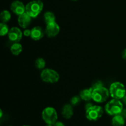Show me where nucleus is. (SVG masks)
<instances>
[{"instance_id": "nucleus-33", "label": "nucleus", "mask_w": 126, "mask_h": 126, "mask_svg": "<svg viewBox=\"0 0 126 126\" xmlns=\"http://www.w3.org/2000/svg\"><path fill=\"white\" fill-rule=\"evenodd\" d=\"M39 1H41V0H39Z\"/></svg>"}, {"instance_id": "nucleus-23", "label": "nucleus", "mask_w": 126, "mask_h": 126, "mask_svg": "<svg viewBox=\"0 0 126 126\" xmlns=\"http://www.w3.org/2000/svg\"><path fill=\"white\" fill-rule=\"evenodd\" d=\"M31 33H32V30L29 29H25V30L23 31V34L25 36H31Z\"/></svg>"}, {"instance_id": "nucleus-8", "label": "nucleus", "mask_w": 126, "mask_h": 126, "mask_svg": "<svg viewBox=\"0 0 126 126\" xmlns=\"http://www.w3.org/2000/svg\"><path fill=\"white\" fill-rule=\"evenodd\" d=\"M60 30V26L58 25V23H57L56 22H54L46 25L45 33L47 37L52 38L56 36L59 33Z\"/></svg>"}, {"instance_id": "nucleus-31", "label": "nucleus", "mask_w": 126, "mask_h": 126, "mask_svg": "<svg viewBox=\"0 0 126 126\" xmlns=\"http://www.w3.org/2000/svg\"><path fill=\"white\" fill-rule=\"evenodd\" d=\"M28 126V125H24V126Z\"/></svg>"}, {"instance_id": "nucleus-20", "label": "nucleus", "mask_w": 126, "mask_h": 126, "mask_svg": "<svg viewBox=\"0 0 126 126\" xmlns=\"http://www.w3.org/2000/svg\"><path fill=\"white\" fill-rule=\"evenodd\" d=\"M35 66L39 70H44V67L46 66V61L43 58H38L35 60Z\"/></svg>"}, {"instance_id": "nucleus-2", "label": "nucleus", "mask_w": 126, "mask_h": 126, "mask_svg": "<svg viewBox=\"0 0 126 126\" xmlns=\"http://www.w3.org/2000/svg\"><path fill=\"white\" fill-rule=\"evenodd\" d=\"M110 95L113 98L121 100L126 95V89L124 85L120 82H114L110 87Z\"/></svg>"}, {"instance_id": "nucleus-22", "label": "nucleus", "mask_w": 126, "mask_h": 126, "mask_svg": "<svg viewBox=\"0 0 126 126\" xmlns=\"http://www.w3.org/2000/svg\"><path fill=\"white\" fill-rule=\"evenodd\" d=\"M103 86H104V84H103V82L100 81H97V82H95V83L92 85V86L91 87H92V89H97L99 88V87H103Z\"/></svg>"}, {"instance_id": "nucleus-24", "label": "nucleus", "mask_w": 126, "mask_h": 126, "mask_svg": "<svg viewBox=\"0 0 126 126\" xmlns=\"http://www.w3.org/2000/svg\"><path fill=\"white\" fill-rule=\"evenodd\" d=\"M54 126H65V124L61 121H57L55 124H54Z\"/></svg>"}, {"instance_id": "nucleus-6", "label": "nucleus", "mask_w": 126, "mask_h": 126, "mask_svg": "<svg viewBox=\"0 0 126 126\" xmlns=\"http://www.w3.org/2000/svg\"><path fill=\"white\" fill-rule=\"evenodd\" d=\"M41 78L46 83H56L60 79V75L55 70L50 68L44 69L41 73Z\"/></svg>"}, {"instance_id": "nucleus-25", "label": "nucleus", "mask_w": 126, "mask_h": 126, "mask_svg": "<svg viewBox=\"0 0 126 126\" xmlns=\"http://www.w3.org/2000/svg\"><path fill=\"white\" fill-rule=\"evenodd\" d=\"M120 114L124 118V119H126V109H123Z\"/></svg>"}, {"instance_id": "nucleus-1", "label": "nucleus", "mask_w": 126, "mask_h": 126, "mask_svg": "<svg viewBox=\"0 0 126 126\" xmlns=\"http://www.w3.org/2000/svg\"><path fill=\"white\" fill-rule=\"evenodd\" d=\"M123 108V104L120 100L113 98L108 102L105 107L106 113L110 116H116L120 114Z\"/></svg>"}, {"instance_id": "nucleus-17", "label": "nucleus", "mask_w": 126, "mask_h": 126, "mask_svg": "<svg viewBox=\"0 0 126 126\" xmlns=\"http://www.w3.org/2000/svg\"><path fill=\"white\" fill-rule=\"evenodd\" d=\"M44 21H45L46 25L52 23V22H56L55 21L56 17H55V14L52 12H50V11H47V12H46L44 14Z\"/></svg>"}, {"instance_id": "nucleus-21", "label": "nucleus", "mask_w": 126, "mask_h": 126, "mask_svg": "<svg viewBox=\"0 0 126 126\" xmlns=\"http://www.w3.org/2000/svg\"><path fill=\"white\" fill-rule=\"evenodd\" d=\"M81 100L82 99L81 98L80 96H78V95L74 96V97H73L72 98H71V101H70V102H71V105L72 106L78 105L80 103V102H81Z\"/></svg>"}, {"instance_id": "nucleus-4", "label": "nucleus", "mask_w": 126, "mask_h": 126, "mask_svg": "<svg viewBox=\"0 0 126 126\" xmlns=\"http://www.w3.org/2000/svg\"><path fill=\"white\" fill-rule=\"evenodd\" d=\"M92 99L97 103H102L107 100L110 96V91L104 86L97 89H92Z\"/></svg>"}, {"instance_id": "nucleus-5", "label": "nucleus", "mask_w": 126, "mask_h": 126, "mask_svg": "<svg viewBox=\"0 0 126 126\" xmlns=\"http://www.w3.org/2000/svg\"><path fill=\"white\" fill-rule=\"evenodd\" d=\"M42 118L47 124L54 125L58 119L57 111L52 107H46L42 112Z\"/></svg>"}, {"instance_id": "nucleus-29", "label": "nucleus", "mask_w": 126, "mask_h": 126, "mask_svg": "<svg viewBox=\"0 0 126 126\" xmlns=\"http://www.w3.org/2000/svg\"><path fill=\"white\" fill-rule=\"evenodd\" d=\"M0 113H1V114H0V118H2V110H0Z\"/></svg>"}, {"instance_id": "nucleus-12", "label": "nucleus", "mask_w": 126, "mask_h": 126, "mask_svg": "<svg viewBox=\"0 0 126 126\" xmlns=\"http://www.w3.org/2000/svg\"><path fill=\"white\" fill-rule=\"evenodd\" d=\"M31 33V38L34 41H39L44 37V32L43 28L41 27H34L32 28Z\"/></svg>"}, {"instance_id": "nucleus-13", "label": "nucleus", "mask_w": 126, "mask_h": 126, "mask_svg": "<svg viewBox=\"0 0 126 126\" xmlns=\"http://www.w3.org/2000/svg\"><path fill=\"white\" fill-rule=\"evenodd\" d=\"M62 115L66 119H70L73 115V108L70 104H66L63 106L62 110Z\"/></svg>"}, {"instance_id": "nucleus-10", "label": "nucleus", "mask_w": 126, "mask_h": 126, "mask_svg": "<svg viewBox=\"0 0 126 126\" xmlns=\"http://www.w3.org/2000/svg\"><path fill=\"white\" fill-rule=\"evenodd\" d=\"M11 10L14 14L18 16L26 12L25 5L23 4V2L18 0L14 1L12 2L11 5Z\"/></svg>"}, {"instance_id": "nucleus-16", "label": "nucleus", "mask_w": 126, "mask_h": 126, "mask_svg": "<svg viewBox=\"0 0 126 126\" xmlns=\"http://www.w3.org/2000/svg\"><path fill=\"white\" fill-rule=\"evenodd\" d=\"M10 49H11V53H12L14 55H18L19 54H20L21 52H22L23 47H22V46L21 45L20 43H13V44L11 45Z\"/></svg>"}, {"instance_id": "nucleus-15", "label": "nucleus", "mask_w": 126, "mask_h": 126, "mask_svg": "<svg viewBox=\"0 0 126 126\" xmlns=\"http://www.w3.org/2000/svg\"><path fill=\"white\" fill-rule=\"evenodd\" d=\"M111 124L113 126H124L125 124V119L121 114L114 116L112 118Z\"/></svg>"}, {"instance_id": "nucleus-30", "label": "nucleus", "mask_w": 126, "mask_h": 126, "mask_svg": "<svg viewBox=\"0 0 126 126\" xmlns=\"http://www.w3.org/2000/svg\"><path fill=\"white\" fill-rule=\"evenodd\" d=\"M46 126H54V125H50V124H47Z\"/></svg>"}, {"instance_id": "nucleus-14", "label": "nucleus", "mask_w": 126, "mask_h": 126, "mask_svg": "<svg viewBox=\"0 0 126 126\" xmlns=\"http://www.w3.org/2000/svg\"><path fill=\"white\" fill-rule=\"evenodd\" d=\"M92 87L89 89H85L82 90L80 92L79 96L82 100L84 101H90L92 99Z\"/></svg>"}, {"instance_id": "nucleus-3", "label": "nucleus", "mask_w": 126, "mask_h": 126, "mask_svg": "<svg viewBox=\"0 0 126 126\" xmlns=\"http://www.w3.org/2000/svg\"><path fill=\"white\" fill-rule=\"evenodd\" d=\"M43 2L39 0H34L25 6L26 12L32 18H36L43 9Z\"/></svg>"}, {"instance_id": "nucleus-11", "label": "nucleus", "mask_w": 126, "mask_h": 126, "mask_svg": "<svg viewBox=\"0 0 126 126\" xmlns=\"http://www.w3.org/2000/svg\"><path fill=\"white\" fill-rule=\"evenodd\" d=\"M32 17L29 16L27 12L20 15L18 17V25L22 28H27L29 27L32 22Z\"/></svg>"}, {"instance_id": "nucleus-19", "label": "nucleus", "mask_w": 126, "mask_h": 126, "mask_svg": "<svg viewBox=\"0 0 126 126\" xmlns=\"http://www.w3.org/2000/svg\"><path fill=\"white\" fill-rule=\"evenodd\" d=\"M9 30V28L6 23L1 22L0 23V35L1 36H6V34H8Z\"/></svg>"}, {"instance_id": "nucleus-9", "label": "nucleus", "mask_w": 126, "mask_h": 126, "mask_svg": "<svg viewBox=\"0 0 126 126\" xmlns=\"http://www.w3.org/2000/svg\"><path fill=\"white\" fill-rule=\"evenodd\" d=\"M8 38L13 43H18L22 39L23 33L18 27H12L8 33Z\"/></svg>"}, {"instance_id": "nucleus-7", "label": "nucleus", "mask_w": 126, "mask_h": 126, "mask_svg": "<svg viewBox=\"0 0 126 126\" xmlns=\"http://www.w3.org/2000/svg\"><path fill=\"white\" fill-rule=\"evenodd\" d=\"M103 114V109L102 107L93 105L86 110V117L91 121H96L102 117Z\"/></svg>"}, {"instance_id": "nucleus-32", "label": "nucleus", "mask_w": 126, "mask_h": 126, "mask_svg": "<svg viewBox=\"0 0 126 126\" xmlns=\"http://www.w3.org/2000/svg\"><path fill=\"white\" fill-rule=\"evenodd\" d=\"M72 1H77V0H72Z\"/></svg>"}, {"instance_id": "nucleus-18", "label": "nucleus", "mask_w": 126, "mask_h": 126, "mask_svg": "<svg viewBox=\"0 0 126 126\" xmlns=\"http://www.w3.org/2000/svg\"><path fill=\"white\" fill-rule=\"evenodd\" d=\"M0 18H1V22L3 23H6V22H9L11 18V13L7 10L2 11L1 15H0Z\"/></svg>"}, {"instance_id": "nucleus-26", "label": "nucleus", "mask_w": 126, "mask_h": 126, "mask_svg": "<svg viewBox=\"0 0 126 126\" xmlns=\"http://www.w3.org/2000/svg\"><path fill=\"white\" fill-rule=\"evenodd\" d=\"M93 105H94L92 104V103H87V104L86 105V106H85V108H86V110L89 109V108H90L91 107H92Z\"/></svg>"}, {"instance_id": "nucleus-27", "label": "nucleus", "mask_w": 126, "mask_h": 126, "mask_svg": "<svg viewBox=\"0 0 126 126\" xmlns=\"http://www.w3.org/2000/svg\"><path fill=\"white\" fill-rule=\"evenodd\" d=\"M122 57H123V59L126 60V49H124L123 52H122Z\"/></svg>"}, {"instance_id": "nucleus-28", "label": "nucleus", "mask_w": 126, "mask_h": 126, "mask_svg": "<svg viewBox=\"0 0 126 126\" xmlns=\"http://www.w3.org/2000/svg\"><path fill=\"white\" fill-rule=\"evenodd\" d=\"M122 100H123V102H124V104H125L126 105V95L125 96H124V98H123Z\"/></svg>"}]
</instances>
